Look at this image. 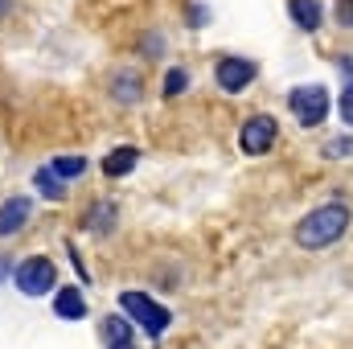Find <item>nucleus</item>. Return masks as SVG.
Instances as JSON below:
<instances>
[{
    "label": "nucleus",
    "instance_id": "a211bd4d",
    "mask_svg": "<svg viewBox=\"0 0 353 349\" xmlns=\"http://www.w3.org/2000/svg\"><path fill=\"white\" fill-rule=\"evenodd\" d=\"M337 21L353 29V0H337Z\"/></svg>",
    "mask_w": 353,
    "mask_h": 349
},
{
    "label": "nucleus",
    "instance_id": "f257e3e1",
    "mask_svg": "<svg viewBox=\"0 0 353 349\" xmlns=\"http://www.w3.org/2000/svg\"><path fill=\"white\" fill-rule=\"evenodd\" d=\"M345 230H350V210H345L341 201H333V206L312 210V214L296 226V243L308 247V251H321V247H333Z\"/></svg>",
    "mask_w": 353,
    "mask_h": 349
},
{
    "label": "nucleus",
    "instance_id": "20e7f679",
    "mask_svg": "<svg viewBox=\"0 0 353 349\" xmlns=\"http://www.w3.org/2000/svg\"><path fill=\"white\" fill-rule=\"evenodd\" d=\"M17 288H21L25 296H46V292L54 288V263L41 259V255L25 259L17 267Z\"/></svg>",
    "mask_w": 353,
    "mask_h": 349
},
{
    "label": "nucleus",
    "instance_id": "ddd939ff",
    "mask_svg": "<svg viewBox=\"0 0 353 349\" xmlns=\"http://www.w3.org/2000/svg\"><path fill=\"white\" fill-rule=\"evenodd\" d=\"M54 173L62 177V181H70V177L87 173V161L83 157H54Z\"/></svg>",
    "mask_w": 353,
    "mask_h": 349
},
{
    "label": "nucleus",
    "instance_id": "9b49d317",
    "mask_svg": "<svg viewBox=\"0 0 353 349\" xmlns=\"http://www.w3.org/2000/svg\"><path fill=\"white\" fill-rule=\"evenodd\" d=\"M111 222H115V206H111V201H99L87 214V230H94V235H107Z\"/></svg>",
    "mask_w": 353,
    "mask_h": 349
},
{
    "label": "nucleus",
    "instance_id": "6e6552de",
    "mask_svg": "<svg viewBox=\"0 0 353 349\" xmlns=\"http://www.w3.org/2000/svg\"><path fill=\"white\" fill-rule=\"evenodd\" d=\"M54 312H58L62 321H79V317H87V296H83L79 288H62V292L54 296Z\"/></svg>",
    "mask_w": 353,
    "mask_h": 349
},
{
    "label": "nucleus",
    "instance_id": "7ed1b4c3",
    "mask_svg": "<svg viewBox=\"0 0 353 349\" xmlns=\"http://www.w3.org/2000/svg\"><path fill=\"white\" fill-rule=\"evenodd\" d=\"M288 107H292V115H296L304 128H321L325 115H329V90L321 87V83L296 87L292 94H288Z\"/></svg>",
    "mask_w": 353,
    "mask_h": 349
},
{
    "label": "nucleus",
    "instance_id": "2eb2a0df",
    "mask_svg": "<svg viewBox=\"0 0 353 349\" xmlns=\"http://www.w3.org/2000/svg\"><path fill=\"white\" fill-rule=\"evenodd\" d=\"M115 99H123V103H136V99H140V83H136L132 74H123V79L115 83Z\"/></svg>",
    "mask_w": 353,
    "mask_h": 349
},
{
    "label": "nucleus",
    "instance_id": "39448f33",
    "mask_svg": "<svg viewBox=\"0 0 353 349\" xmlns=\"http://www.w3.org/2000/svg\"><path fill=\"white\" fill-rule=\"evenodd\" d=\"M275 136H279V123H275L271 115H255V119H247V123H243V136H239V144H243V152H251V157H263L267 148L275 144Z\"/></svg>",
    "mask_w": 353,
    "mask_h": 349
},
{
    "label": "nucleus",
    "instance_id": "6ab92c4d",
    "mask_svg": "<svg viewBox=\"0 0 353 349\" xmlns=\"http://www.w3.org/2000/svg\"><path fill=\"white\" fill-rule=\"evenodd\" d=\"M341 152H353V140H337V144H329V157H341Z\"/></svg>",
    "mask_w": 353,
    "mask_h": 349
},
{
    "label": "nucleus",
    "instance_id": "1a4fd4ad",
    "mask_svg": "<svg viewBox=\"0 0 353 349\" xmlns=\"http://www.w3.org/2000/svg\"><path fill=\"white\" fill-rule=\"evenodd\" d=\"M288 8H292V21L300 29H308V33L321 29V4L316 0H288Z\"/></svg>",
    "mask_w": 353,
    "mask_h": 349
},
{
    "label": "nucleus",
    "instance_id": "f8f14e48",
    "mask_svg": "<svg viewBox=\"0 0 353 349\" xmlns=\"http://www.w3.org/2000/svg\"><path fill=\"white\" fill-rule=\"evenodd\" d=\"M33 185H37V189H41V193L50 197V201H58V197H66V181H62V177L54 173V169H41V173L33 177Z\"/></svg>",
    "mask_w": 353,
    "mask_h": 349
},
{
    "label": "nucleus",
    "instance_id": "412c9836",
    "mask_svg": "<svg viewBox=\"0 0 353 349\" xmlns=\"http://www.w3.org/2000/svg\"><path fill=\"white\" fill-rule=\"evenodd\" d=\"M4 275H8V259H0V279H4Z\"/></svg>",
    "mask_w": 353,
    "mask_h": 349
},
{
    "label": "nucleus",
    "instance_id": "423d86ee",
    "mask_svg": "<svg viewBox=\"0 0 353 349\" xmlns=\"http://www.w3.org/2000/svg\"><path fill=\"white\" fill-rule=\"evenodd\" d=\"M214 79H218V87L222 90H243L251 79H255V62H247V58H218V66H214Z\"/></svg>",
    "mask_w": 353,
    "mask_h": 349
},
{
    "label": "nucleus",
    "instance_id": "4be33fe9",
    "mask_svg": "<svg viewBox=\"0 0 353 349\" xmlns=\"http://www.w3.org/2000/svg\"><path fill=\"white\" fill-rule=\"evenodd\" d=\"M4 12H8V0H0V17H4Z\"/></svg>",
    "mask_w": 353,
    "mask_h": 349
},
{
    "label": "nucleus",
    "instance_id": "f03ea898",
    "mask_svg": "<svg viewBox=\"0 0 353 349\" xmlns=\"http://www.w3.org/2000/svg\"><path fill=\"white\" fill-rule=\"evenodd\" d=\"M119 308H123V312H128V317L148 333V337H161V333L169 329V321H173V317H169V308H165V304H157V300H152V296H144V292H123V296H119Z\"/></svg>",
    "mask_w": 353,
    "mask_h": 349
},
{
    "label": "nucleus",
    "instance_id": "f3484780",
    "mask_svg": "<svg viewBox=\"0 0 353 349\" xmlns=\"http://www.w3.org/2000/svg\"><path fill=\"white\" fill-rule=\"evenodd\" d=\"M341 119H345V123H353V83L345 87V94H341Z\"/></svg>",
    "mask_w": 353,
    "mask_h": 349
},
{
    "label": "nucleus",
    "instance_id": "4468645a",
    "mask_svg": "<svg viewBox=\"0 0 353 349\" xmlns=\"http://www.w3.org/2000/svg\"><path fill=\"white\" fill-rule=\"evenodd\" d=\"M103 337H107V346H115V341H132V329H128V321L107 317V321H103Z\"/></svg>",
    "mask_w": 353,
    "mask_h": 349
},
{
    "label": "nucleus",
    "instance_id": "9d476101",
    "mask_svg": "<svg viewBox=\"0 0 353 349\" xmlns=\"http://www.w3.org/2000/svg\"><path fill=\"white\" fill-rule=\"evenodd\" d=\"M136 161H140V152L136 148H115V152H107V161H103V173L107 177H123L136 169Z\"/></svg>",
    "mask_w": 353,
    "mask_h": 349
},
{
    "label": "nucleus",
    "instance_id": "aec40b11",
    "mask_svg": "<svg viewBox=\"0 0 353 349\" xmlns=\"http://www.w3.org/2000/svg\"><path fill=\"white\" fill-rule=\"evenodd\" d=\"M111 349H136V346H132V341H115Z\"/></svg>",
    "mask_w": 353,
    "mask_h": 349
},
{
    "label": "nucleus",
    "instance_id": "dca6fc26",
    "mask_svg": "<svg viewBox=\"0 0 353 349\" xmlns=\"http://www.w3.org/2000/svg\"><path fill=\"white\" fill-rule=\"evenodd\" d=\"M185 87H189V79H185V70H169V79H165V94L173 99V94H181Z\"/></svg>",
    "mask_w": 353,
    "mask_h": 349
},
{
    "label": "nucleus",
    "instance_id": "0eeeda50",
    "mask_svg": "<svg viewBox=\"0 0 353 349\" xmlns=\"http://www.w3.org/2000/svg\"><path fill=\"white\" fill-rule=\"evenodd\" d=\"M29 214H33V201H29V197H8V201L0 206V239L17 235V230L29 222Z\"/></svg>",
    "mask_w": 353,
    "mask_h": 349
}]
</instances>
